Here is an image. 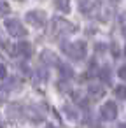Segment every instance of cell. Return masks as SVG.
I'll return each instance as SVG.
<instances>
[{"label":"cell","instance_id":"obj_1","mask_svg":"<svg viewBox=\"0 0 126 128\" xmlns=\"http://www.w3.org/2000/svg\"><path fill=\"white\" fill-rule=\"evenodd\" d=\"M63 51L72 58V60H81L86 56V44L77 40V42H70L68 46H63Z\"/></svg>","mask_w":126,"mask_h":128},{"label":"cell","instance_id":"obj_2","mask_svg":"<svg viewBox=\"0 0 126 128\" xmlns=\"http://www.w3.org/2000/svg\"><path fill=\"white\" fill-rule=\"evenodd\" d=\"M53 30H54V35H68L72 32H75V26L68 21H65L63 18H56L53 21Z\"/></svg>","mask_w":126,"mask_h":128},{"label":"cell","instance_id":"obj_3","mask_svg":"<svg viewBox=\"0 0 126 128\" xmlns=\"http://www.w3.org/2000/svg\"><path fill=\"white\" fill-rule=\"evenodd\" d=\"M5 28H7V32H9L12 37H25V35H26L25 26H23L21 21L16 20V18H9V20H5Z\"/></svg>","mask_w":126,"mask_h":128},{"label":"cell","instance_id":"obj_4","mask_svg":"<svg viewBox=\"0 0 126 128\" xmlns=\"http://www.w3.org/2000/svg\"><path fill=\"white\" fill-rule=\"evenodd\" d=\"M100 114H102L103 119L112 121V119H116V116H117V105H116L114 102H105V104L102 105V109H100Z\"/></svg>","mask_w":126,"mask_h":128},{"label":"cell","instance_id":"obj_5","mask_svg":"<svg viewBox=\"0 0 126 128\" xmlns=\"http://www.w3.org/2000/svg\"><path fill=\"white\" fill-rule=\"evenodd\" d=\"M26 21L33 26H42L46 23V14L42 11H30L26 12Z\"/></svg>","mask_w":126,"mask_h":128},{"label":"cell","instance_id":"obj_6","mask_svg":"<svg viewBox=\"0 0 126 128\" xmlns=\"http://www.w3.org/2000/svg\"><path fill=\"white\" fill-rule=\"evenodd\" d=\"M7 114H9L11 119H18V118L23 114L21 105H19V104H12V105H9V107H7Z\"/></svg>","mask_w":126,"mask_h":128},{"label":"cell","instance_id":"obj_7","mask_svg":"<svg viewBox=\"0 0 126 128\" xmlns=\"http://www.w3.org/2000/svg\"><path fill=\"white\" fill-rule=\"evenodd\" d=\"M26 116H28L32 121H35V123L42 121V118H44V116H42V112H40L37 107H28V109H26Z\"/></svg>","mask_w":126,"mask_h":128},{"label":"cell","instance_id":"obj_8","mask_svg":"<svg viewBox=\"0 0 126 128\" xmlns=\"http://www.w3.org/2000/svg\"><path fill=\"white\" fill-rule=\"evenodd\" d=\"M16 51L19 54H23V56H30L32 54V44L30 42H19L16 46Z\"/></svg>","mask_w":126,"mask_h":128},{"label":"cell","instance_id":"obj_9","mask_svg":"<svg viewBox=\"0 0 126 128\" xmlns=\"http://www.w3.org/2000/svg\"><path fill=\"white\" fill-rule=\"evenodd\" d=\"M103 95H105V90L102 86H96V84L89 86V96L91 98H102Z\"/></svg>","mask_w":126,"mask_h":128},{"label":"cell","instance_id":"obj_10","mask_svg":"<svg viewBox=\"0 0 126 128\" xmlns=\"http://www.w3.org/2000/svg\"><path fill=\"white\" fill-rule=\"evenodd\" d=\"M79 9H81V12H84V14H89V12L95 9V2H91V0H81V4H79Z\"/></svg>","mask_w":126,"mask_h":128},{"label":"cell","instance_id":"obj_11","mask_svg":"<svg viewBox=\"0 0 126 128\" xmlns=\"http://www.w3.org/2000/svg\"><path fill=\"white\" fill-rule=\"evenodd\" d=\"M42 60L46 63H49V65H56L58 63V56L54 53H51V51H42Z\"/></svg>","mask_w":126,"mask_h":128},{"label":"cell","instance_id":"obj_12","mask_svg":"<svg viewBox=\"0 0 126 128\" xmlns=\"http://www.w3.org/2000/svg\"><path fill=\"white\" fill-rule=\"evenodd\" d=\"M54 6H56L58 11L68 12V11H70V0H54Z\"/></svg>","mask_w":126,"mask_h":128},{"label":"cell","instance_id":"obj_13","mask_svg":"<svg viewBox=\"0 0 126 128\" xmlns=\"http://www.w3.org/2000/svg\"><path fill=\"white\" fill-rule=\"evenodd\" d=\"M116 95L123 100H126V86H117L116 88Z\"/></svg>","mask_w":126,"mask_h":128},{"label":"cell","instance_id":"obj_14","mask_svg":"<svg viewBox=\"0 0 126 128\" xmlns=\"http://www.w3.org/2000/svg\"><path fill=\"white\" fill-rule=\"evenodd\" d=\"M7 96H9V90L0 86V104H4V102L7 100Z\"/></svg>","mask_w":126,"mask_h":128},{"label":"cell","instance_id":"obj_15","mask_svg":"<svg viewBox=\"0 0 126 128\" xmlns=\"http://www.w3.org/2000/svg\"><path fill=\"white\" fill-rule=\"evenodd\" d=\"M9 11H11L9 4H7V2H4V0H0V12H4V14H5V12H9Z\"/></svg>","mask_w":126,"mask_h":128},{"label":"cell","instance_id":"obj_16","mask_svg":"<svg viewBox=\"0 0 126 128\" xmlns=\"http://www.w3.org/2000/svg\"><path fill=\"white\" fill-rule=\"evenodd\" d=\"M61 74H63V76H68V77H70V76H72V68H70L68 65H65V63H63V65H61Z\"/></svg>","mask_w":126,"mask_h":128},{"label":"cell","instance_id":"obj_17","mask_svg":"<svg viewBox=\"0 0 126 128\" xmlns=\"http://www.w3.org/2000/svg\"><path fill=\"white\" fill-rule=\"evenodd\" d=\"M107 72H109V68H103V70H102V74H100V76H102V77H103V81H107V82H109V81H110V76H109V74H107Z\"/></svg>","mask_w":126,"mask_h":128},{"label":"cell","instance_id":"obj_18","mask_svg":"<svg viewBox=\"0 0 126 128\" xmlns=\"http://www.w3.org/2000/svg\"><path fill=\"white\" fill-rule=\"evenodd\" d=\"M119 77L126 81V65H123V67L119 68Z\"/></svg>","mask_w":126,"mask_h":128},{"label":"cell","instance_id":"obj_19","mask_svg":"<svg viewBox=\"0 0 126 128\" xmlns=\"http://www.w3.org/2000/svg\"><path fill=\"white\" fill-rule=\"evenodd\" d=\"M0 77H5V67L0 65Z\"/></svg>","mask_w":126,"mask_h":128},{"label":"cell","instance_id":"obj_20","mask_svg":"<svg viewBox=\"0 0 126 128\" xmlns=\"http://www.w3.org/2000/svg\"><path fill=\"white\" fill-rule=\"evenodd\" d=\"M4 126V121H2V116H0V128H2Z\"/></svg>","mask_w":126,"mask_h":128},{"label":"cell","instance_id":"obj_21","mask_svg":"<svg viewBox=\"0 0 126 128\" xmlns=\"http://www.w3.org/2000/svg\"><path fill=\"white\" fill-rule=\"evenodd\" d=\"M123 34H124V37H126V26H124V30H123Z\"/></svg>","mask_w":126,"mask_h":128},{"label":"cell","instance_id":"obj_22","mask_svg":"<svg viewBox=\"0 0 126 128\" xmlns=\"http://www.w3.org/2000/svg\"><path fill=\"white\" fill-rule=\"evenodd\" d=\"M124 53H126V48H124Z\"/></svg>","mask_w":126,"mask_h":128}]
</instances>
